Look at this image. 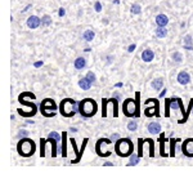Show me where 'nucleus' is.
I'll list each match as a JSON object with an SVG mask.
<instances>
[{"label": "nucleus", "mask_w": 193, "mask_h": 174, "mask_svg": "<svg viewBox=\"0 0 193 174\" xmlns=\"http://www.w3.org/2000/svg\"><path fill=\"white\" fill-rule=\"evenodd\" d=\"M171 111H175L176 114L179 112L180 115H183V119H181L180 124H183V123L187 121V111H184L181 100H179V98H167V100H165V116L170 117Z\"/></svg>", "instance_id": "nucleus-1"}, {"label": "nucleus", "mask_w": 193, "mask_h": 174, "mask_svg": "<svg viewBox=\"0 0 193 174\" xmlns=\"http://www.w3.org/2000/svg\"><path fill=\"white\" fill-rule=\"evenodd\" d=\"M35 150H36V145L31 138H27V137L19 138V142L17 143V152L19 154V156L30 157L35 154Z\"/></svg>", "instance_id": "nucleus-2"}, {"label": "nucleus", "mask_w": 193, "mask_h": 174, "mask_svg": "<svg viewBox=\"0 0 193 174\" xmlns=\"http://www.w3.org/2000/svg\"><path fill=\"white\" fill-rule=\"evenodd\" d=\"M96 110H98L96 102L94 100H92V98H85V100L79 102V114L84 119L93 117L96 114Z\"/></svg>", "instance_id": "nucleus-3"}, {"label": "nucleus", "mask_w": 193, "mask_h": 174, "mask_svg": "<svg viewBox=\"0 0 193 174\" xmlns=\"http://www.w3.org/2000/svg\"><path fill=\"white\" fill-rule=\"evenodd\" d=\"M115 150H116V154L120 157H127L133 154L134 145L129 138H120L116 141Z\"/></svg>", "instance_id": "nucleus-4"}, {"label": "nucleus", "mask_w": 193, "mask_h": 174, "mask_svg": "<svg viewBox=\"0 0 193 174\" xmlns=\"http://www.w3.org/2000/svg\"><path fill=\"white\" fill-rule=\"evenodd\" d=\"M59 112L64 117H72L76 112H79V103L71 98H64L59 103Z\"/></svg>", "instance_id": "nucleus-5"}, {"label": "nucleus", "mask_w": 193, "mask_h": 174, "mask_svg": "<svg viewBox=\"0 0 193 174\" xmlns=\"http://www.w3.org/2000/svg\"><path fill=\"white\" fill-rule=\"evenodd\" d=\"M112 111V116L113 117H117L119 116V107H117V100L113 98L112 100H102V116L106 117V116H108V111Z\"/></svg>", "instance_id": "nucleus-6"}, {"label": "nucleus", "mask_w": 193, "mask_h": 174, "mask_svg": "<svg viewBox=\"0 0 193 174\" xmlns=\"http://www.w3.org/2000/svg\"><path fill=\"white\" fill-rule=\"evenodd\" d=\"M40 111L45 117H52L56 116V111H57V105L56 102L50 100V98H45L42 100L41 105H40Z\"/></svg>", "instance_id": "nucleus-7"}, {"label": "nucleus", "mask_w": 193, "mask_h": 174, "mask_svg": "<svg viewBox=\"0 0 193 174\" xmlns=\"http://www.w3.org/2000/svg\"><path fill=\"white\" fill-rule=\"evenodd\" d=\"M122 111H124V115L127 116V117L136 116L138 115V103H136V101L131 100V98H127L126 101H124Z\"/></svg>", "instance_id": "nucleus-8"}, {"label": "nucleus", "mask_w": 193, "mask_h": 174, "mask_svg": "<svg viewBox=\"0 0 193 174\" xmlns=\"http://www.w3.org/2000/svg\"><path fill=\"white\" fill-rule=\"evenodd\" d=\"M111 143H112L111 138H101V139H98V142H96V145H95V151H96V154H98V156H101V157L110 156L111 151L106 150V146H108Z\"/></svg>", "instance_id": "nucleus-9"}, {"label": "nucleus", "mask_w": 193, "mask_h": 174, "mask_svg": "<svg viewBox=\"0 0 193 174\" xmlns=\"http://www.w3.org/2000/svg\"><path fill=\"white\" fill-rule=\"evenodd\" d=\"M31 98H36L35 94H34V93H30V92H25V93H22V94H19V97H18V101H19V103L28 106V107L31 108L32 114L35 115V114L37 112V106L34 103V101H32V102H30V101H28V100H31Z\"/></svg>", "instance_id": "nucleus-10"}, {"label": "nucleus", "mask_w": 193, "mask_h": 174, "mask_svg": "<svg viewBox=\"0 0 193 174\" xmlns=\"http://www.w3.org/2000/svg\"><path fill=\"white\" fill-rule=\"evenodd\" d=\"M144 115L147 117H152V116H160L158 112V101L157 100H147L146 101V110H144Z\"/></svg>", "instance_id": "nucleus-11"}, {"label": "nucleus", "mask_w": 193, "mask_h": 174, "mask_svg": "<svg viewBox=\"0 0 193 174\" xmlns=\"http://www.w3.org/2000/svg\"><path fill=\"white\" fill-rule=\"evenodd\" d=\"M181 152L187 157H193V138H187L181 143Z\"/></svg>", "instance_id": "nucleus-12"}, {"label": "nucleus", "mask_w": 193, "mask_h": 174, "mask_svg": "<svg viewBox=\"0 0 193 174\" xmlns=\"http://www.w3.org/2000/svg\"><path fill=\"white\" fill-rule=\"evenodd\" d=\"M41 25V19L37 16H31L27 18V27L31 30H35Z\"/></svg>", "instance_id": "nucleus-13"}, {"label": "nucleus", "mask_w": 193, "mask_h": 174, "mask_svg": "<svg viewBox=\"0 0 193 174\" xmlns=\"http://www.w3.org/2000/svg\"><path fill=\"white\" fill-rule=\"evenodd\" d=\"M189 81H191V76H189L188 72L181 71V72L178 74V83H179L180 85H187Z\"/></svg>", "instance_id": "nucleus-14"}, {"label": "nucleus", "mask_w": 193, "mask_h": 174, "mask_svg": "<svg viewBox=\"0 0 193 174\" xmlns=\"http://www.w3.org/2000/svg\"><path fill=\"white\" fill-rule=\"evenodd\" d=\"M156 23H157V26H160V27H165L167 23H169V18H167V16L166 14H157L156 16Z\"/></svg>", "instance_id": "nucleus-15"}, {"label": "nucleus", "mask_w": 193, "mask_h": 174, "mask_svg": "<svg viewBox=\"0 0 193 174\" xmlns=\"http://www.w3.org/2000/svg\"><path fill=\"white\" fill-rule=\"evenodd\" d=\"M148 132L151 133V134H160L161 133V125H160V123H156V121L149 123V125H148Z\"/></svg>", "instance_id": "nucleus-16"}, {"label": "nucleus", "mask_w": 193, "mask_h": 174, "mask_svg": "<svg viewBox=\"0 0 193 174\" xmlns=\"http://www.w3.org/2000/svg\"><path fill=\"white\" fill-rule=\"evenodd\" d=\"M153 58H155V53H153V50H151V49H146V50H143V53H142V59H143L144 62H152Z\"/></svg>", "instance_id": "nucleus-17"}, {"label": "nucleus", "mask_w": 193, "mask_h": 174, "mask_svg": "<svg viewBox=\"0 0 193 174\" xmlns=\"http://www.w3.org/2000/svg\"><path fill=\"white\" fill-rule=\"evenodd\" d=\"M92 85H93V84H92L87 78H82V79L79 80V86H80L82 90H89V89L92 88Z\"/></svg>", "instance_id": "nucleus-18"}, {"label": "nucleus", "mask_w": 193, "mask_h": 174, "mask_svg": "<svg viewBox=\"0 0 193 174\" xmlns=\"http://www.w3.org/2000/svg\"><path fill=\"white\" fill-rule=\"evenodd\" d=\"M73 64H75V69L76 70H81V69H84L85 66H87V59L82 58V57H79V58L75 59Z\"/></svg>", "instance_id": "nucleus-19"}, {"label": "nucleus", "mask_w": 193, "mask_h": 174, "mask_svg": "<svg viewBox=\"0 0 193 174\" xmlns=\"http://www.w3.org/2000/svg\"><path fill=\"white\" fill-rule=\"evenodd\" d=\"M152 88L155 89V90H161L162 89V86H164V80L162 79H155V80H152Z\"/></svg>", "instance_id": "nucleus-20"}, {"label": "nucleus", "mask_w": 193, "mask_h": 174, "mask_svg": "<svg viewBox=\"0 0 193 174\" xmlns=\"http://www.w3.org/2000/svg\"><path fill=\"white\" fill-rule=\"evenodd\" d=\"M156 36L160 38V39H162V38L167 36V28H165V27H160V26H158V28L156 30Z\"/></svg>", "instance_id": "nucleus-21"}, {"label": "nucleus", "mask_w": 193, "mask_h": 174, "mask_svg": "<svg viewBox=\"0 0 193 174\" xmlns=\"http://www.w3.org/2000/svg\"><path fill=\"white\" fill-rule=\"evenodd\" d=\"M94 36H95V34H94L93 30H87V31L84 32V35H82V38L87 40V41H92L94 39Z\"/></svg>", "instance_id": "nucleus-22"}, {"label": "nucleus", "mask_w": 193, "mask_h": 174, "mask_svg": "<svg viewBox=\"0 0 193 174\" xmlns=\"http://www.w3.org/2000/svg\"><path fill=\"white\" fill-rule=\"evenodd\" d=\"M66 132L62 134V139H63V143H62V156L66 157L67 156V146H66Z\"/></svg>", "instance_id": "nucleus-23"}, {"label": "nucleus", "mask_w": 193, "mask_h": 174, "mask_svg": "<svg viewBox=\"0 0 193 174\" xmlns=\"http://www.w3.org/2000/svg\"><path fill=\"white\" fill-rule=\"evenodd\" d=\"M41 25L45 26V27H47V26H50V25H52V17L48 16V14H45L44 17L41 18Z\"/></svg>", "instance_id": "nucleus-24"}, {"label": "nucleus", "mask_w": 193, "mask_h": 174, "mask_svg": "<svg viewBox=\"0 0 193 174\" xmlns=\"http://www.w3.org/2000/svg\"><path fill=\"white\" fill-rule=\"evenodd\" d=\"M130 10H131V13H133V14H141L142 8H141V5H139V4H133Z\"/></svg>", "instance_id": "nucleus-25"}, {"label": "nucleus", "mask_w": 193, "mask_h": 174, "mask_svg": "<svg viewBox=\"0 0 193 174\" xmlns=\"http://www.w3.org/2000/svg\"><path fill=\"white\" fill-rule=\"evenodd\" d=\"M40 152H41V154H40V156L41 157H44L47 154H45V139H40Z\"/></svg>", "instance_id": "nucleus-26"}, {"label": "nucleus", "mask_w": 193, "mask_h": 174, "mask_svg": "<svg viewBox=\"0 0 193 174\" xmlns=\"http://www.w3.org/2000/svg\"><path fill=\"white\" fill-rule=\"evenodd\" d=\"M173 59L175 62H178V63H181V62H183V56H181L179 52H174L173 53Z\"/></svg>", "instance_id": "nucleus-27"}, {"label": "nucleus", "mask_w": 193, "mask_h": 174, "mask_svg": "<svg viewBox=\"0 0 193 174\" xmlns=\"http://www.w3.org/2000/svg\"><path fill=\"white\" fill-rule=\"evenodd\" d=\"M139 157H141L139 155L136 156L135 154H131V155H130V164H129V165H131V166H133V165H136L138 162H139Z\"/></svg>", "instance_id": "nucleus-28"}, {"label": "nucleus", "mask_w": 193, "mask_h": 174, "mask_svg": "<svg viewBox=\"0 0 193 174\" xmlns=\"http://www.w3.org/2000/svg\"><path fill=\"white\" fill-rule=\"evenodd\" d=\"M179 141V139H178ZM176 139H170V145H171V148H170V152H171V156H174V152H175V145H176V142H178Z\"/></svg>", "instance_id": "nucleus-29"}, {"label": "nucleus", "mask_w": 193, "mask_h": 174, "mask_svg": "<svg viewBox=\"0 0 193 174\" xmlns=\"http://www.w3.org/2000/svg\"><path fill=\"white\" fill-rule=\"evenodd\" d=\"M136 128H138V124H136V121H130L127 124V129L130 130V132H135L136 130Z\"/></svg>", "instance_id": "nucleus-30"}, {"label": "nucleus", "mask_w": 193, "mask_h": 174, "mask_svg": "<svg viewBox=\"0 0 193 174\" xmlns=\"http://www.w3.org/2000/svg\"><path fill=\"white\" fill-rule=\"evenodd\" d=\"M48 137H50V138H54V139H57L58 142H61V139H62V136L59 134V133H57V132H52Z\"/></svg>", "instance_id": "nucleus-31"}, {"label": "nucleus", "mask_w": 193, "mask_h": 174, "mask_svg": "<svg viewBox=\"0 0 193 174\" xmlns=\"http://www.w3.org/2000/svg\"><path fill=\"white\" fill-rule=\"evenodd\" d=\"M85 78H87V79H88V80H89L92 84H94V83H95V80H96V79H95V75H94L93 72H88V74H87V76H85Z\"/></svg>", "instance_id": "nucleus-32"}, {"label": "nucleus", "mask_w": 193, "mask_h": 174, "mask_svg": "<svg viewBox=\"0 0 193 174\" xmlns=\"http://www.w3.org/2000/svg\"><path fill=\"white\" fill-rule=\"evenodd\" d=\"M184 44L186 45H193V40H192V36L191 35H186V38H184Z\"/></svg>", "instance_id": "nucleus-33"}, {"label": "nucleus", "mask_w": 193, "mask_h": 174, "mask_svg": "<svg viewBox=\"0 0 193 174\" xmlns=\"http://www.w3.org/2000/svg\"><path fill=\"white\" fill-rule=\"evenodd\" d=\"M94 8H95V12H101L102 10V4L99 3V2H95V4H94Z\"/></svg>", "instance_id": "nucleus-34"}, {"label": "nucleus", "mask_w": 193, "mask_h": 174, "mask_svg": "<svg viewBox=\"0 0 193 174\" xmlns=\"http://www.w3.org/2000/svg\"><path fill=\"white\" fill-rule=\"evenodd\" d=\"M27 136H28V132H27V130H21L19 134H18L19 138H23V137H27Z\"/></svg>", "instance_id": "nucleus-35"}, {"label": "nucleus", "mask_w": 193, "mask_h": 174, "mask_svg": "<svg viewBox=\"0 0 193 174\" xmlns=\"http://www.w3.org/2000/svg\"><path fill=\"white\" fill-rule=\"evenodd\" d=\"M135 48H136V45H135V44L129 45V48H127V52H129V53H131V52H134V50H135Z\"/></svg>", "instance_id": "nucleus-36"}, {"label": "nucleus", "mask_w": 193, "mask_h": 174, "mask_svg": "<svg viewBox=\"0 0 193 174\" xmlns=\"http://www.w3.org/2000/svg\"><path fill=\"white\" fill-rule=\"evenodd\" d=\"M111 139H112V142H115V141L120 139V136L117 134V133H115V134H112V136H111Z\"/></svg>", "instance_id": "nucleus-37"}, {"label": "nucleus", "mask_w": 193, "mask_h": 174, "mask_svg": "<svg viewBox=\"0 0 193 174\" xmlns=\"http://www.w3.org/2000/svg\"><path fill=\"white\" fill-rule=\"evenodd\" d=\"M42 63H44L42 61H39V62H36V63L34 64V66H35V67H40V66H42Z\"/></svg>", "instance_id": "nucleus-38"}, {"label": "nucleus", "mask_w": 193, "mask_h": 174, "mask_svg": "<svg viewBox=\"0 0 193 174\" xmlns=\"http://www.w3.org/2000/svg\"><path fill=\"white\" fill-rule=\"evenodd\" d=\"M184 49H187V50H193V45H186V44H184Z\"/></svg>", "instance_id": "nucleus-39"}, {"label": "nucleus", "mask_w": 193, "mask_h": 174, "mask_svg": "<svg viewBox=\"0 0 193 174\" xmlns=\"http://www.w3.org/2000/svg\"><path fill=\"white\" fill-rule=\"evenodd\" d=\"M59 16H61V17H62V16H64V9H63V8H61V9H59Z\"/></svg>", "instance_id": "nucleus-40"}, {"label": "nucleus", "mask_w": 193, "mask_h": 174, "mask_svg": "<svg viewBox=\"0 0 193 174\" xmlns=\"http://www.w3.org/2000/svg\"><path fill=\"white\" fill-rule=\"evenodd\" d=\"M113 97H115L116 100H120V98H121V97H120V94H117V93H113Z\"/></svg>", "instance_id": "nucleus-41"}, {"label": "nucleus", "mask_w": 193, "mask_h": 174, "mask_svg": "<svg viewBox=\"0 0 193 174\" xmlns=\"http://www.w3.org/2000/svg\"><path fill=\"white\" fill-rule=\"evenodd\" d=\"M30 8H31V4H28V5H27V7H26V8L23 9V12H27V10H28Z\"/></svg>", "instance_id": "nucleus-42"}, {"label": "nucleus", "mask_w": 193, "mask_h": 174, "mask_svg": "<svg viewBox=\"0 0 193 174\" xmlns=\"http://www.w3.org/2000/svg\"><path fill=\"white\" fill-rule=\"evenodd\" d=\"M104 165H108V166H112L113 164H112V162H110V161H107V162H106V164H104Z\"/></svg>", "instance_id": "nucleus-43"}, {"label": "nucleus", "mask_w": 193, "mask_h": 174, "mask_svg": "<svg viewBox=\"0 0 193 174\" xmlns=\"http://www.w3.org/2000/svg\"><path fill=\"white\" fill-rule=\"evenodd\" d=\"M70 130H71V132H77L76 128H70Z\"/></svg>", "instance_id": "nucleus-44"}, {"label": "nucleus", "mask_w": 193, "mask_h": 174, "mask_svg": "<svg viewBox=\"0 0 193 174\" xmlns=\"http://www.w3.org/2000/svg\"><path fill=\"white\" fill-rule=\"evenodd\" d=\"M165 93H166V90H162V92H161V94H160V97H164Z\"/></svg>", "instance_id": "nucleus-45"}, {"label": "nucleus", "mask_w": 193, "mask_h": 174, "mask_svg": "<svg viewBox=\"0 0 193 174\" xmlns=\"http://www.w3.org/2000/svg\"><path fill=\"white\" fill-rule=\"evenodd\" d=\"M116 86H117V88H120V86H122V84H121V83H117Z\"/></svg>", "instance_id": "nucleus-46"}, {"label": "nucleus", "mask_w": 193, "mask_h": 174, "mask_svg": "<svg viewBox=\"0 0 193 174\" xmlns=\"http://www.w3.org/2000/svg\"><path fill=\"white\" fill-rule=\"evenodd\" d=\"M192 112H193V108H192Z\"/></svg>", "instance_id": "nucleus-47"}]
</instances>
